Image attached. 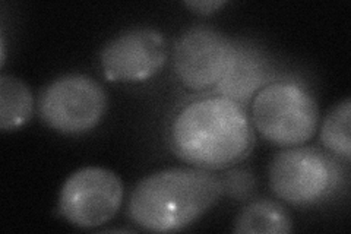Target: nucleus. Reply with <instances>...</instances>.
<instances>
[{
	"label": "nucleus",
	"instance_id": "13",
	"mask_svg": "<svg viewBox=\"0 0 351 234\" xmlns=\"http://www.w3.org/2000/svg\"><path fill=\"white\" fill-rule=\"evenodd\" d=\"M223 192H226L230 198L237 200L247 199L255 189L254 174L245 169H234L230 167L226 176L221 179Z\"/></svg>",
	"mask_w": 351,
	"mask_h": 234
},
{
	"label": "nucleus",
	"instance_id": "7",
	"mask_svg": "<svg viewBox=\"0 0 351 234\" xmlns=\"http://www.w3.org/2000/svg\"><path fill=\"white\" fill-rule=\"evenodd\" d=\"M236 44L223 32L195 27L174 44V71L180 82L195 91L218 84L233 59Z\"/></svg>",
	"mask_w": 351,
	"mask_h": 234
},
{
	"label": "nucleus",
	"instance_id": "11",
	"mask_svg": "<svg viewBox=\"0 0 351 234\" xmlns=\"http://www.w3.org/2000/svg\"><path fill=\"white\" fill-rule=\"evenodd\" d=\"M233 230L247 234H284L293 230V224L289 213L278 202L258 199L240 211Z\"/></svg>",
	"mask_w": 351,
	"mask_h": 234
},
{
	"label": "nucleus",
	"instance_id": "14",
	"mask_svg": "<svg viewBox=\"0 0 351 234\" xmlns=\"http://www.w3.org/2000/svg\"><path fill=\"white\" fill-rule=\"evenodd\" d=\"M183 5L192 9L196 14L210 15L214 14L219 8H223L226 2H221V0H193V2H184Z\"/></svg>",
	"mask_w": 351,
	"mask_h": 234
},
{
	"label": "nucleus",
	"instance_id": "8",
	"mask_svg": "<svg viewBox=\"0 0 351 234\" xmlns=\"http://www.w3.org/2000/svg\"><path fill=\"white\" fill-rule=\"evenodd\" d=\"M167 60V43L160 31L134 28L110 40L101 50L104 76L116 82H142L152 78Z\"/></svg>",
	"mask_w": 351,
	"mask_h": 234
},
{
	"label": "nucleus",
	"instance_id": "9",
	"mask_svg": "<svg viewBox=\"0 0 351 234\" xmlns=\"http://www.w3.org/2000/svg\"><path fill=\"white\" fill-rule=\"evenodd\" d=\"M268 76L269 68L259 51L252 47L236 46L233 59L215 85V90L221 97L243 106L268 85Z\"/></svg>",
	"mask_w": 351,
	"mask_h": 234
},
{
	"label": "nucleus",
	"instance_id": "12",
	"mask_svg": "<svg viewBox=\"0 0 351 234\" xmlns=\"http://www.w3.org/2000/svg\"><path fill=\"white\" fill-rule=\"evenodd\" d=\"M351 102H344L334 106L324 120L321 129V141L325 148L334 152L338 157L350 160L351 157Z\"/></svg>",
	"mask_w": 351,
	"mask_h": 234
},
{
	"label": "nucleus",
	"instance_id": "10",
	"mask_svg": "<svg viewBox=\"0 0 351 234\" xmlns=\"http://www.w3.org/2000/svg\"><path fill=\"white\" fill-rule=\"evenodd\" d=\"M34 113V97L29 86L19 78L0 76V129L18 130L25 126Z\"/></svg>",
	"mask_w": 351,
	"mask_h": 234
},
{
	"label": "nucleus",
	"instance_id": "3",
	"mask_svg": "<svg viewBox=\"0 0 351 234\" xmlns=\"http://www.w3.org/2000/svg\"><path fill=\"white\" fill-rule=\"evenodd\" d=\"M317 124L319 108L316 100L298 82L268 84L252 103V125L278 147H300L315 135Z\"/></svg>",
	"mask_w": 351,
	"mask_h": 234
},
{
	"label": "nucleus",
	"instance_id": "4",
	"mask_svg": "<svg viewBox=\"0 0 351 234\" xmlns=\"http://www.w3.org/2000/svg\"><path fill=\"white\" fill-rule=\"evenodd\" d=\"M341 180L337 163L311 147H291L276 154L269 165L274 194L287 204L309 207L331 196Z\"/></svg>",
	"mask_w": 351,
	"mask_h": 234
},
{
	"label": "nucleus",
	"instance_id": "6",
	"mask_svg": "<svg viewBox=\"0 0 351 234\" xmlns=\"http://www.w3.org/2000/svg\"><path fill=\"white\" fill-rule=\"evenodd\" d=\"M123 194L122 179L116 173L103 167H84L63 183L59 209L71 224L95 229L114 218Z\"/></svg>",
	"mask_w": 351,
	"mask_h": 234
},
{
	"label": "nucleus",
	"instance_id": "5",
	"mask_svg": "<svg viewBox=\"0 0 351 234\" xmlns=\"http://www.w3.org/2000/svg\"><path fill=\"white\" fill-rule=\"evenodd\" d=\"M107 103V93L93 78L71 73L44 88L38 98V113L53 130L82 135L100 124Z\"/></svg>",
	"mask_w": 351,
	"mask_h": 234
},
{
	"label": "nucleus",
	"instance_id": "1",
	"mask_svg": "<svg viewBox=\"0 0 351 234\" xmlns=\"http://www.w3.org/2000/svg\"><path fill=\"white\" fill-rule=\"evenodd\" d=\"M174 154L204 170H227L246 160L255 130L243 106L226 97H206L183 107L170 128Z\"/></svg>",
	"mask_w": 351,
	"mask_h": 234
},
{
	"label": "nucleus",
	"instance_id": "2",
	"mask_svg": "<svg viewBox=\"0 0 351 234\" xmlns=\"http://www.w3.org/2000/svg\"><path fill=\"white\" fill-rule=\"evenodd\" d=\"M221 195V179L210 170L167 169L147 176L135 186L129 199V215L148 231H180L205 215Z\"/></svg>",
	"mask_w": 351,
	"mask_h": 234
}]
</instances>
